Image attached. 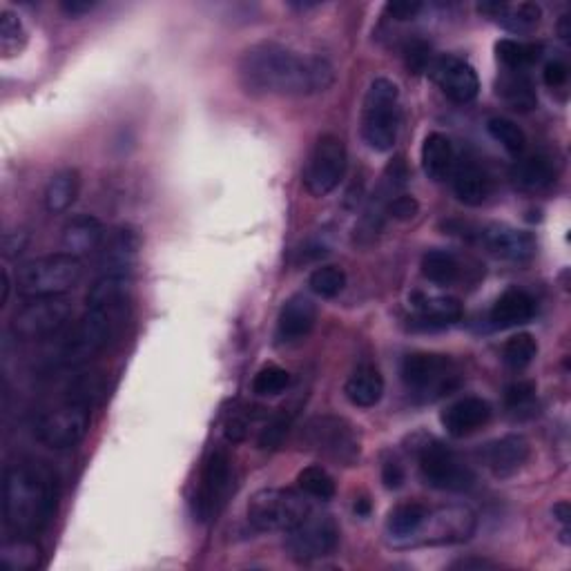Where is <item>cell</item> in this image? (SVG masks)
I'll return each instance as SVG.
<instances>
[{"label": "cell", "mask_w": 571, "mask_h": 571, "mask_svg": "<svg viewBox=\"0 0 571 571\" xmlns=\"http://www.w3.org/2000/svg\"><path fill=\"white\" fill-rule=\"evenodd\" d=\"M496 567H500V565L493 563V560H485V558L456 560V563L451 565V569H462V571H469V569H496Z\"/></svg>", "instance_id": "obj_52"}, {"label": "cell", "mask_w": 571, "mask_h": 571, "mask_svg": "<svg viewBox=\"0 0 571 571\" xmlns=\"http://www.w3.org/2000/svg\"><path fill=\"white\" fill-rule=\"evenodd\" d=\"M317 324V306L311 297L295 295L282 306L277 317L279 344H297L313 333Z\"/></svg>", "instance_id": "obj_19"}, {"label": "cell", "mask_w": 571, "mask_h": 571, "mask_svg": "<svg viewBox=\"0 0 571 571\" xmlns=\"http://www.w3.org/2000/svg\"><path fill=\"white\" fill-rule=\"evenodd\" d=\"M72 317V306L61 297L32 299L12 319V335L21 342L43 340L56 333Z\"/></svg>", "instance_id": "obj_13"}, {"label": "cell", "mask_w": 571, "mask_h": 571, "mask_svg": "<svg viewBox=\"0 0 571 571\" xmlns=\"http://www.w3.org/2000/svg\"><path fill=\"white\" fill-rule=\"evenodd\" d=\"M290 386V373L282 366H264L255 377H253V393L261 395V398H273V395L284 393Z\"/></svg>", "instance_id": "obj_42"}, {"label": "cell", "mask_w": 571, "mask_h": 571, "mask_svg": "<svg viewBox=\"0 0 571 571\" xmlns=\"http://www.w3.org/2000/svg\"><path fill=\"white\" fill-rule=\"evenodd\" d=\"M415 324L422 328H444L462 317V304L456 297H424L418 304Z\"/></svg>", "instance_id": "obj_30"}, {"label": "cell", "mask_w": 571, "mask_h": 571, "mask_svg": "<svg viewBox=\"0 0 571 571\" xmlns=\"http://www.w3.org/2000/svg\"><path fill=\"white\" fill-rule=\"evenodd\" d=\"M290 424H293V413L290 411L284 409L282 413L273 415V420L266 424L264 431L259 435V447L268 451L282 447V442L286 440V435L290 431Z\"/></svg>", "instance_id": "obj_43"}, {"label": "cell", "mask_w": 571, "mask_h": 571, "mask_svg": "<svg viewBox=\"0 0 571 571\" xmlns=\"http://www.w3.org/2000/svg\"><path fill=\"white\" fill-rule=\"evenodd\" d=\"M308 286L317 297L333 299L346 288V273L340 266H322L308 279Z\"/></svg>", "instance_id": "obj_41"}, {"label": "cell", "mask_w": 571, "mask_h": 571, "mask_svg": "<svg viewBox=\"0 0 571 571\" xmlns=\"http://www.w3.org/2000/svg\"><path fill=\"white\" fill-rule=\"evenodd\" d=\"M491 420V404L476 395L453 402L442 413V427L451 438H469Z\"/></svg>", "instance_id": "obj_20"}, {"label": "cell", "mask_w": 571, "mask_h": 571, "mask_svg": "<svg viewBox=\"0 0 571 571\" xmlns=\"http://www.w3.org/2000/svg\"><path fill=\"white\" fill-rule=\"evenodd\" d=\"M558 34H560V38H563V41H569V38H571V18H569V14H565L563 18H560Z\"/></svg>", "instance_id": "obj_55"}, {"label": "cell", "mask_w": 571, "mask_h": 571, "mask_svg": "<svg viewBox=\"0 0 571 571\" xmlns=\"http://www.w3.org/2000/svg\"><path fill=\"white\" fill-rule=\"evenodd\" d=\"M90 431V409L83 402H70L45 413L36 424V438L50 449H72Z\"/></svg>", "instance_id": "obj_14"}, {"label": "cell", "mask_w": 571, "mask_h": 571, "mask_svg": "<svg viewBox=\"0 0 571 571\" xmlns=\"http://www.w3.org/2000/svg\"><path fill=\"white\" fill-rule=\"evenodd\" d=\"M456 150L447 134L431 132L422 145V170L431 181H447L456 166Z\"/></svg>", "instance_id": "obj_25"}, {"label": "cell", "mask_w": 571, "mask_h": 571, "mask_svg": "<svg viewBox=\"0 0 571 571\" xmlns=\"http://www.w3.org/2000/svg\"><path fill=\"white\" fill-rule=\"evenodd\" d=\"M511 177H514V181L522 190L529 192L547 190L551 183L556 181L554 159L540 152L529 154V157H522L520 161H516L514 170H511Z\"/></svg>", "instance_id": "obj_28"}, {"label": "cell", "mask_w": 571, "mask_h": 571, "mask_svg": "<svg viewBox=\"0 0 571 571\" xmlns=\"http://www.w3.org/2000/svg\"><path fill=\"white\" fill-rule=\"evenodd\" d=\"M402 382L420 402H435L460 389L462 371L449 355L411 353L402 362Z\"/></svg>", "instance_id": "obj_6"}, {"label": "cell", "mask_w": 571, "mask_h": 571, "mask_svg": "<svg viewBox=\"0 0 571 571\" xmlns=\"http://www.w3.org/2000/svg\"><path fill=\"white\" fill-rule=\"evenodd\" d=\"M9 288H12V282H9V273H7V270H3V297H0V304H7Z\"/></svg>", "instance_id": "obj_57"}, {"label": "cell", "mask_w": 571, "mask_h": 571, "mask_svg": "<svg viewBox=\"0 0 571 571\" xmlns=\"http://www.w3.org/2000/svg\"><path fill=\"white\" fill-rule=\"evenodd\" d=\"M422 275L435 286H453L460 279V261L449 250H429L422 257Z\"/></svg>", "instance_id": "obj_33"}, {"label": "cell", "mask_w": 571, "mask_h": 571, "mask_svg": "<svg viewBox=\"0 0 571 571\" xmlns=\"http://www.w3.org/2000/svg\"><path fill=\"white\" fill-rule=\"evenodd\" d=\"M536 315V299L527 290L509 288L502 293L491 308V324L496 328H514L531 322Z\"/></svg>", "instance_id": "obj_23"}, {"label": "cell", "mask_w": 571, "mask_h": 571, "mask_svg": "<svg viewBox=\"0 0 571 571\" xmlns=\"http://www.w3.org/2000/svg\"><path fill=\"white\" fill-rule=\"evenodd\" d=\"M81 190V177L79 172L67 168L56 172L45 188V210L50 215H61V212L70 210L74 206L76 197Z\"/></svg>", "instance_id": "obj_29"}, {"label": "cell", "mask_w": 571, "mask_h": 571, "mask_svg": "<svg viewBox=\"0 0 571 571\" xmlns=\"http://www.w3.org/2000/svg\"><path fill=\"white\" fill-rule=\"evenodd\" d=\"M478 9L514 34L534 32L543 21V9L536 3H480Z\"/></svg>", "instance_id": "obj_22"}, {"label": "cell", "mask_w": 571, "mask_h": 571, "mask_svg": "<svg viewBox=\"0 0 571 571\" xmlns=\"http://www.w3.org/2000/svg\"><path fill=\"white\" fill-rule=\"evenodd\" d=\"M27 43V32L21 18L12 12L0 14V54L5 58L18 56Z\"/></svg>", "instance_id": "obj_40"}, {"label": "cell", "mask_w": 571, "mask_h": 571, "mask_svg": "<svg viewBox=\"0 0 571 571\" xmlns=\"http://www.w3.org/2000/svg\"><path fill=\"white\" fill-rule=\"evenodd\" d=\"M451 181L458 201L469 208L482 206L493 192L491 174L473 159L456 161V166H453L451 172Z\"/></svg>", "instance_id": "obj_21"}, {"label": "cell", "mask_w": 571, "mask_h": 571, "mask_svg": "<svg viewBox=\"0 0 571 571\" xmlns=\"http://www.w3.org/2000/svg\"><path fill=\"white\" fill-rule=\"evenodd\" d=\"M248 420L244 418V415H230L228 422H226V438L230 442H241V440H246V435H248Z\"/></svg>", "instance_id": "obj_51"}, {"label": "cell", "mask_w": 571, "mask_h": 571, "mask_svg": "<svg viewBox=\"0 0 571 571\" xmlns=\"http://www.w3.org/2000/svg\"><path fill=\"white\" fill-rule=\"evenodd\" d=\"M538 355V342L534 340V335L529 333H518L514 337H509L505 348H502V360L509 366V369L520 371L527 369V366L536 360Z\"/></svg>", "instance_id": "obj_38"}, {"label": "cell", "mask_w": 571, "mask_h": 571, "mask_svg": "<svg viewBox=\"0 0 571 571\" xmlns=\"http://www.w3.org/2000/svg\"><path fill=\"white\" fill-rule=\"evenodd\" d=\"M297 485L302 489L304 496L315 498V500H331L335 496V480L328 476V471L317 467H306L299 471Z\"/></svg>", "instance_id": "obj_39"}, {"label": "cell", "mask_w": 571, "mask_h": 571, "mask_svg": "<svg viewBox=\"0 0 571 571\" xmlns=\"http://www.w3.org/2000/svg\"><path fill=\"white\" fill-rule=\"evenodd\" d=\"M239 79L253 94L313 96L331 90L335 67L322 56H304L282 43L264 41L241 56Z\"/></svg>", "instance_id": "obj_1"}, {"label": "cell", "mask_w": 571, "mask_h": 571, "mask_svg": "<svg viewBox=\"0 0 571 571\" xmlns=\"http://www.w3.org/2000/svg\"><path fill=\"white\" fill-rule=\"evenodd\" d=\"M476 527H478L476 511L467 505L429 509L418 531L406 540L402 549L467 543V540L476 534Z\"/></svg>", "instance_id": "obj_10"}, {"label": "cell", "mask_w": 571, "mask_h": 571, "mask_svg": "<svg viewBox=\"0 0 571 571\" xmlns=\"http://www.w3.org/2000/svg\"><path fill=\"white\" fill-rule=\"evenodd\" d=\"M418 462L422 480L433 489L464 493L476 487V473L469 464L438 440H427L420 444Z\"/></svg>", "instance_id": "obj_11"}, {"label": "cell", "mask_w": 571, "mask_h": 571, "mask_svg": "<svg viewBox=\"0 0 571 571\" xmlns=\"http://www.w3.org/2000/svg\"><path fill=\"white\" fill-rule=\"evenodd\" d=\"M487 130L493 141H498L511 157H522L527 148V134L522 132L516 121L507 119V116H493L487 123Z\"/></svg>", "instance_id": "obj_37"}, {"label": "cell", "mask_w": 571, "mask_h": 571, "mask_svg": "<svg viewBox=\"0 0 571 571\" xmlns=\"http://www.w3.org/2000/svg\"><path fill=\"white\" fill-rule=\"evenodd\" d=\"M444 230L451 235H458L467 241H473L491 253L493 257H500L505 261H529L536 255V239L525 230L511 228L507 224H469V221H449L444 224Z\"/></svg>", "instance_id": "obj_8"}, {"label": "cell", "mask_w": 571, "mask_h": 571, "mask_svg": "<svg viewBox=\"0 0 571 571\" xmlns=\"http://www.w3.org/2000/svg\"><path fill=\"white\" fill-rule=\"evenodd\" d=\"M400 90L393 81L375 79L364 96L362 134L375 152H389L400 132Z\"/></svg>", "instance_id": "obj_3"}, {"label": "cell", "mask_w": 571, "mask_h": 571, "mask_svg": "<svg viewBox=\"0 0 571 571\" xmlns=\"http://www.w3.org/2000/svg\"><path fill=\"white\" fill-rule=\"evenodd\" d=\"M545 83L547 87H551V90H556V87H563L569 79V67L565 61H549L545 65Z\"/></svg>", "instance_id": "obj_49"}, {"label": "cell", "mask_w": 571, "mask_h": 571, "mask_svg": "<svg viewBox=\"0 0 571 571\" xmlns=\"http://www.w3.org/2000/svg\"><path fill=\"white\" fill-rule=\"evenodd\" d=\"M41 563V547L29 536H18L0 547V565L7 571H29Z\"/></svg>", "instance_id": "obj_34"}, {"label": "cell", "mask_w": 571, "mask_h": 571, "mask_svg": "<svg viewBox=\"0 0 571 571\" xmlns=\"http://www.w3.org/2000/svg\"><path fill=\"white\" fill-rule=\"evenodd\" d=\"M56 480L32 462L12 464L3 482L5 525L18 536H34L50 525L56 514Z\"/></svg>", "instance_id": "obj_2"}, {"label": "cell", "mask_w": 571, "mask_h": 571, "mask_svg": "<svg viewBox=\"0 0 571 571\" xmlns=\"http://www.w3.org/2000/svg\"><path fill=\"white\" fill-rule=\"evenodd\" d=\"M498 92L502 94V99L518 112H529L538 105L534 83L529 81V76H525V72H511L509 76H505V79L500 81Z\"/></svg>", "instance_id": "obj_35"}, {"label": "cell", "mask_w": 571, "mask_h": 571, "mask_svg": "<svg viewBox=\"0 0 571 571\" xmlns=\"http://www.w3.org/2000/svg\"><path fill=\"white\" fill-rule=\"evenodd\" d=\"M404 58H406V67H409V70L415 74L427 72L433 63L431 47L429 43H424L422 38L409 41V45H406V50H404Z\"/></svg>", "instance_id": "obj_45"}, {"label": "cell", "mask_w": 571, "mask_h": 571, "mask_svg": "<svg viewBox=\"0 0 571 571\" xmlns=\"http://www.w3.org/2000/svg\"><path fill=\"white\" fill-rule=\"evenodd\" d=\"M61 9L67 16L76 18V16H83L87 12H92L94 3H90V0H67V3L61 5Z\"/></svg>", "instance_id": "obj_53"}, {"label": "cell", "mask_w": 571, "mask_h": 571, "mask_svg": "<svg viewBox=\"0 0 571 571\" xmlns=\"http://www.w3.org/2000/svg\"><path fill=\"white\" fill-rule=\"evenodd\" d=\"M344 393L348 402L360 409H371L380 404L384 395V377L373 364H360L344 384Z\"/></svg>", "instance_id": "obj_24"}, {"label": "cell", "mask_w": 571, "mask_h": 571, "mask_svg": "<svg viewBox=\"0 0 571 571\" xmlns=\"http://www.w3.org/2000/svg\"><path fill=\"white\" fill-rule=\"evenodd\" d=\"M103 224L92 215H76L63 228V248L67 255H87L101 246Z\"/></svg>", "instance_id": "obj_26"}, {"label": "cell", "mask_w": 571, "mask_h": 571, "mask_svg": "<svg viewBox=\"0 0 571 571\" xmlns=\"http://www.w3.org/2000/svg\"><path fill=\"white\" fill-rule=\"evenodd\" d=\"M369 511H371V502L369 500H357L355 502V514L357 516H369Z\"/></svg>", "instance_id": "obj_56"}, {"label": "cell", "mask_w": 571, "mask_h": 571, "mask_svg": "<svg viewBox=\"0 0 571 571\" xmlns=\"http://www.w3.org/2000/svg\"><path fill=\"white\" fill-rule=\"evenodd\" d=\"M554 516L556 520L563 525V529H569V522H571V507H569V502H558V505L554 507Z\"/></svg>", "instance_id": "obj_54"}, {"label": "cell", "mask_w": 571, "mask_h": 571, "mask_svg": "<svg viewBox=\"0 0 571 571\" xmlns=\"http://www.w3.org/2000/svg\"><path fill=\"white\" fill-rule=\"evenodd\" d=\"M480 456L493 476L511 478L527 464L531 456V447H529L527 438L511 433V435H502V438L489 442L487 447L482 449Z\"/></svg>", "instance_id": "obj_18"}, {"label": "cell", "mask_w": 571, "mask_h": 571, "mask_svg": "<svg viewBox=\"0 0 571 571\" xmlns=\"http://www.w3.org/2000/svg\"><path fill=\"white\" fill-rule=\"evenodd\" d=\"M302 442L308 451L337 467H355L362 458V442L355 427L340 415H315L306 422Z\"/></svg>", "instance_id": "obj_4"}, {"label": "cell", "mask_w": 571, "mask_h": 571, "mask_svg": "<svg viewBox=\"0 0 571 571\" xmlns=\"http://www.w3.org/2000/svg\"><path fill=\"white\" fill-rule=\"evenodd\" d=\"M422 12V3L418 0H395V3L386 5V14H389L393 21H411Z\"/></svg>", "instance_id": "obj_47"}, {"label": "cell", "mask_w": 571, "mask_h": 571, "mask_svg": "<svg viewBox=\"0 0 571 571\" xmlns=\"http://www.w3.org/2000/svg\"><path fill=\"white\" fill-rule=\"evenodd\" d=\"M125 306L116 308H96L87 306V313L65 342L61 362L65 366H81L90 362L94 355H99L105 346L110 344L112 337L119 333L123 324Z\"/></svg>", "instance_id": "obj_7"}, {"label": "cell", "mask_w": 571, "mask_h": 571, "mask_svg": "<svg viewBox=\"0 0 571 571\" xmlns=\"http://www.w3.org/2000/svg\"><path fill=\"white\" fill-rule=\"evenodd\" d=\"M382 482L386 489H400L404 482V469L398 460H386L382 464Z\"/></svg>", "instance_id": "obj_50"}, {"label": "cell", "mask_w": 571, "mask_h": 571, "mask_svg": "<svg viewBox=\"0 0 571 571\" xmlns=\"http://www.w3.org/2000/svg\"><path fill=\"white\" fill-rule=\"evenodd\" d=\"M83 264L79 257L58 253L27 261L18 270V293L29 299L61 297L81 282Z\"/></svg>", "instance_id": "obj_5"}, {"label": "cell", "mask_w": 571, "mask_h": 571, "mask_svg": "<svg viewBox=\"0 0 571 571\" xmlns=\"http://www.w3.org/2000/svg\"><path fill=\"white\" fill-rule=\"evenodd\" d=\"M29 244V235L25 230H12L3 235V255L5 257H18Z\"/></svg>", "instance_id": "obj_48"}, {"label": "cell", "mask_w": 571, "mask_h": 571, "mask_svg": "<svg viewBox=\"0 0 571 571\" xmlns=\"http://www.w3.org/2000/svg\"><path fill=\"white\" fill-rule=\"evenodd\" d=\"M139 250V237L137 232L130 228H119L112 235L108 248L103 250V275H119V277H128L132 261L137 257Z\"/></svg>", "instance_id": "obj_27"}, {"label": "cell", "mask_w": 571, "mask_h": 571, "mask_svg": "<svg viewBox=\"0 0 571 571\" xmlns=\"http://www.w3.org/2000/svg\"><path fill=\"white\" fill-rule=\"evenodd\" d=\"M418 212H420L418 199L402 192V195H398L389 203V208H386V217L395 219V221H411L415 215H418Z\"/></svg>", "instance_id": "obj_46"}, {"label": "cell", "mask_w": 571, "mask_h": 571, "mask_svg": "<svg viewBox=\"0 0 571 571\" xmlns=\"http://www.w3.org/2000/svg\"><path fill=\"white\" fill-rule=\"evenodd\" d=\"M348 166L346 145L335 134H322L308 157L304 183L313 197H326L340 186Z\"/></svg>", "instance_id": "obj_12"}, {"label": "cell", "mask_w": 571, "mask_h": 571, "mask_svg": "<svg viewBox=\"0 0 571 571\" xmlns=\"http://www.w3.org/2000/svg\"><path fill=\"white\" fill-rule=\"evenodd\" d=\"M311 516L308 500L293 489H261L248 505V522L257 531H290Z\"/></svg>", "instance_id": "obj_9"}, {"label": "cell", "mask_w": 571, "mask_h": 571, "mask_svg": "<svg viewBox=\"0 0 571 571\" xmlns=\"http://www.w3.org/2000/svg\"><path fill=\"white\" fill-rule=\"evenodd\" d=\"M130 295V282L128 277L119 275H103L96 279L94 286L87 293V306L96 308H116L128 304Z\"/></svg>", "instance_id": "obj_32"}, {"label": "cell", "mask_w": 571, "mask_h": 571, "mask_svg": "<svg viewBox=\"0 0 571 571\" xmlns=\"http://www.w3.org/2000/svg\"><path fill=\"white\" fill-rule=\"evenodd\" d=\"M340 545V527L331 516H308L302 525L286 531V549L299 563L324 558Z\"/></svg>", "instance_id": "obj_15"}, {"label": "cell", "mask_w": 571, "mask_h": 571, "mask_svg": "<svg viewBox=\"0 0 571 571\" xmlns=\"http://www.w3.org/2000/svg\"><path fill=\"white\" fill-rule=\"evenodd\" d=\"M540 45H529L514 41V38H502L496 43L498 61L507 67L509 72H522L525 67L534 65L540 58Z\"/></svg>", "instance_id": "obj_36"}, {"label": "cell", "mask_w": 571, "mask_h": 571, "mask_svg": "<svg viewBox=\"0 0 571 571\" xmlns=\"http://www.w3.org/2000/svg\"><path fill=\"white\" fill-rule=\"evenodd\" d=\"M232 491V462L224 449L212 451L201 473V485L195 496V516L206 522L219 514Z\"/></svg>", "instance_id": "obj_16"}, {"label": "cell", "mask_w": 571, "mask_h": 571, "mask_svg": "<svg viewBox=\"0 0 571 571\" xmlns=\"http://www.w3.org/2000/svg\"><path fill=\"white\" fill-rule=\"evenodd\" d=\"M427 511L429 507H424L422 502H404L391 511L389 520H386V531H389L395 547H402L418 531Z\"/></svg>", "instance_id": "obj_31"}, {"label": "cell", "mask_w": 571, "mask_h": 571, "mask_svg": "<svg viewBox=\"0 0 571 571\" xmlns=\"http://www.w3.org/2000/svg\"><path fill=\"white\" fill-rule=\"evenodd\" d=\"M429 72L433 76L435 85L440 87V92L447 96L449 101L458 105H467L478 99L480 94L478 72L473 70V65L464 61V58L453 54L438 56L431 63Z\"/></svg>", "instance_id": "obj_17"}, {"label": "cell", "mask_w": 571, "mask_h": 571, "mask_svg": "<svg viewBox=\"0 0 571 571\" xmlns=\"http://www.w3.org/2000/svg\"><path fill=\"white\" fill-rule=\"evenodd\" d=\"M505 404L514 415H525L536 404V384L534 382H514L507 386Z\"/></svg>", "instance_id": "obj_44"}]
</instances>
